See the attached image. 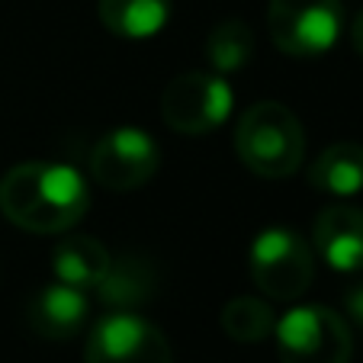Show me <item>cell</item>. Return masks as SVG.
<instances>
[{
  "label": "cell",
  "instance_id": "9c48e42d",
  "mask_svg": "<svg viewBox=\"0 0 363 363\" xmlns=\"http://www.w3.org/2000/svg\"><path fill=\"white\" fill-rule=\"evenodd\" d=\"M312 245L331 270H363V209L341 203L322 209L312 228Z\"/></svg>",
  "mask_w": 363,
  "mask_h": 363
},
{
  "label": "cell",
  "instance_id": "8992f818",
  "mask_svg": "<svg viewBox=\"0 0 363 363\" xmlns=\"http://www.w3.org/2000/svg\"><path fill=\"white\" fill-rule=\"evenodd\" d=\"M267 29L274 45L293 58H318L344 29L341 0H270Z\"/></svg>",
  "mask_w": 363,
  "mask_h": 363
},
{
  "label": "cell",
  "instance_id": "7a4b0ae2",
  "mask_svg": "<svg viewBox=\"0 0 363 363\" xmlns=\"http://www.w3.org/2000/svg\"><path fill=\"white\" fill-rule=\"evenodd\" d=\"M235 151L251 174L280 180L299 171L306 158V132L289 106L261 100L241 113L235 125Z\"/></svg>",
  "mask_w": 363,
  "mask_h": 363
},
{
  "label": "cell",
  "instance_id": "e0dca14e",
  "mask_svg": "<svg viewBox=\"0 0 363 363\" xmlns=\"http://www.w3.org/2000/svg\"><path fill=\"white\" fill-rule=\"evenodd\" d=\"M344 312L350 315V322H357L363 328V283H354L344 293Z\"/></svg>",
  "mask_w": 363,
  "mask_h": 363
},
{
  "label": "cell",
  "instance_id": "5b68a950",
  "mask_svg": "<svg viewBox=\"0 0 363 363\" xmlns=\"http://www.w3.org/2000/svg\"><path fill=\"white\" fill-rule=\"evenodd\" d=\"M235 106V90L225 74L216 71H186L167 81L161 94V119L180 135H209L228 123Z\"/></svg>",
  "mask_w": 363,
  "mask_h": 363
},
{
  "label": "cell",
  "instance_id": "ba28073f",
  "mask_svg": "<svg viewBox=\"0 0 363 363\" xmlns=\"http://www.w3.org/2000/svg\"><path fill=\"white\" fill-rule=\"evenodd\" d=\"M84 363H174L164 331L129 308H116L90 328Z\"/></svg>",
  "mask_w": 363,
  "mask_h": 363
},
{
  "label": "cell",
  "instance_id": "9a60e30c",
  "mask_svg": "<svg viewBox=\"0 0 363 363\" xmlns=\"http://www.w3.org/2000/svg\"><path fill=\"white\" fill-rule=\"evenodd\" d=\"M274 308L264 299L238 296V299L225 302V308H222V331L238 344H261L274 335Z\"/></svg>",
  "mask_w": 363,
  "mask_h": 363
},
{
  "label": "cell",
  "instance_id": "5bb4252c",
  "mask_svg": "<svg viewBox=\"0 0 363 363\" xmlns=\"http://www.w3.org/2000/svg\"><path fill=\"white\" fill-rule=\"evenodd\" d=\"M94 293L113 308H135L155 293V267L138 257L110 261Z\"/></svg>",
  "mask_w": 363,
  "mask_h": 363
},
{
  "label": "cell",
  "instance_id": "30bf717a",
  "mask_svg": "<svg viewBox=\"0 0 363 363\" xmlns=\"http://www.w3.org/2000/svg\"><path fill=\"white\" fill-rule=\"evenodd\" d=\"M87 293L58 280L29 299V328L45 341H71L87 325Z\"/></svg>",
  "mask_w": 363,
  "mask_h": 363
},
{
  "label": "cell",
  "instance_id": "6da1fadb",
  "mask_svg": "<svg viewBox=\"0 0 363 363\" xmlns=\"http://www.w3.org/2000/svg\"><path fill=\"white\" fill-rule=\"evenodd\" d=\"M87 180L71 164L29 161L0 177V213L23 232H71L87 216Z\"/></svg>",
  "mask_w": 363,
  "mask_h": 363
},
{
  "label": "cell",
  "instance_id": "7c38bea8",
  "mask_svg": "<svg viewBox=\"0 0 363 363\" xmlns=\"http://www.w3.org/2000/svg\"><path fill=\"white\" fill-rule=\"evenodd\" d=\"M100 23L119 39L142 42L158 35L171 20V0H100Z\"/></svg>",
  "mask_w": 363,
  "mask_h": 363
},
{
  "label": "cell",
  "instance_id": "2e32d148",
  "mask_svg": "<svg viewBox=\"0 0 363 363\" xmlns=\"http://www.w3.org/2000/svg\"><path fill=\"white\" fill-rule=\"evenodd\" d=\"M254 35L245 20H225L206 39V62L213 65L216 74H232L251 62Z\"/></svg>",
  "mask_w": 363,
  "mask_h": 363
},
{
  "label": "cell",
  "instance_id": "3957f363",
  "mask_svg": "<svg viewBox=\"0 0 363 363\" xmlns=\"http://www.w3.org/2000/svg\"><path fill=\"white\" fill-rule=\"evenodd\" d=\"M251 280L267 299L293 302L315 280V251L293 228H264L251 245Z\"/></svg>",
  "mask_w": 363,
  "mask_h": 363
},
{
  "label": "cell",
  "instance_id": "277c9868",
  "mask_svg": "<svg viewBox=\"0 0 363 363\" xmlns=\"http://www.w3.org/2000/svg\"><path fill=\"white\" fill-rule=\"evenodd\" d=\"M277 354L280 363H350L354 337L335 308L296 306L277 322Z\"/></svg>",
  "mask_w": 363,
  "mask_h": 363
},
{
  "label": "cell",
  "instance_id": "52a82bcc",
  "mask_svg": "<svg viewBox=\"0 0 363 363\" xmlns=\"http://www.w3.org/2000/svg\"><path fill=\"white\" fill-rule=\"evenodd\" d=\"M161 167V148L151 132L138 125H116L90 151V174L113 193H129L145 186Z\"/></svg>",
  "mask_w": 363,
  "mask_h": 363
},
{
  "label": "cell",
  "instance_id": "8fae6325",
  "mask_svg": "<svg viewBox=\"0 0 363 363\" xmlns=\"http://www.w3.org/2000/svg\"><path fill=\"white\" fill-rule=\"evenodd\" d=\"M110 261L113 257L103 241L90 238V235H65L52 251V274L55 280L87 293V289H96Z\"/></svg>",
  "mask_w": 363,
  "mask_h": 363
},
{
  "label": "cell",
  "instance_id": "4fadbf2b",
  "mask_svg": "<svg viewBox=\"0 0 363 363\" xmlns=\"http://www.w3.org/2000/svg\"><path fill=\"white\" fill-rule=\"evenodd\" d=\"M308 184L328 196H354L363 190V145L337 142L312 161Z\"/></svg>",
  "mask_w": 363,
  "mask_h": 363
},
{
  "label": "cell",
  "instance_id": "ac0fdd59",
  "mask_svg": "<svg viewBox=\"0 0 363 363\" xmlns=\"http://www.w3.org/2000/svg\"><path fill=\"white\" fill-rule=\"evenodd\" d=\"M350 39H354L357 55H363V13L354 20V29H350Z\"/></svg>",
  "mask_w": 363,
  "mask_h": 363
}]
</instances>
